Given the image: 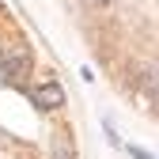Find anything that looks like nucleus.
I'll list each match as a JSON object with an SVG mask.
<instances>
[{"label": "nucleus", "instance_id": "1", "mask_svg": "<svg viewBox=\"0 0 159 159\" xmlns=\"http://www.w3.org/2000/svg\"><path fill=\"white\" fill-rule=\"evenodd\" d=\"M27 72H30V46L27 42L8 46L4 61H0V76H4V80H19V76H27Z\"/></svg>", "mask_w": 159, "mask_h": 159}, {"label": "nucleus", "instance_id": "3", "mask_svg": "<svg viewBox=\"0 0 159 159\" xmlns=\"http://www.w3.org/2000/svg\"><path fill=\"white\" fill-rule=\"evenodd\" d=\"M49 159H76V144H72V136L61 129V133H53V140H49Z\"/></svg>", "mask_w": 159, "mask_h": 159}, {"label": "nucleus", "instance_id": "4", "mask_svg": "<svg viewBox=\"0 0 159 159\" xmlns=\"http://www.w3.org/2000/svg\"><path fill=\"white\" fill-rule=\"evenodd\" d=\"M91 4H114V0H91Z\"/></svg>", "mask_w": 159, "mask_h": 159}, {"label": "nucleus", "instance_id": "2", "mask_svg": "<svg viewBox=\"0 0 159 159\" xmlns=\"http://www.w3.org/2000/svg\"><path fill=\"white\" fill-rule=\"evenodd\" d=\"M30 98H34V106L38 110H61L65 106V87L57 84V80H46V84H38L34 91H30Z\"/></svg>", "mask_w": 159, "mask_h": 159}]
</instances>
